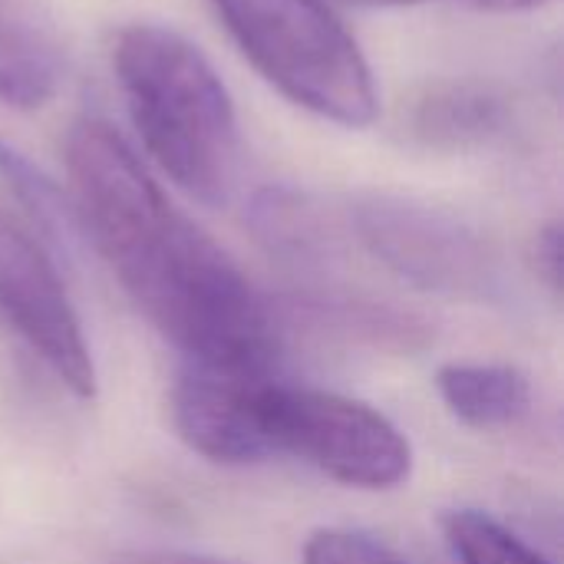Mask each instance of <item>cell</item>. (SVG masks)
Instances as JSON below:
<instances>
[{
  "label": "cell",
  "mask_w": 564,
  "mask_h": 564,
  "mask_svg": "<svg viewBox=\"0 0 564 564\" xmlns=\"http://www.w3.org/2000/svg\"><path fill=\"white\" fill-rule=\"evenodd\" d=\"M63 159L83 238L182 360L274 373L281 344L271 307L169 202L122 132L83 116L66 132Z\"/></svg>",
  "instance_id": "obj_1"
},
{
  "label": "cell",
  "mask_w": 564,
  "mask_h": 564,
  "mask_svg": "<svg viewBox=\"0 0 564 564\" xmlns=\"http://www.w3.org/2000/svg\"><path fill=\"white\" fill-rule=\"evenodd\" d=\"M112 69L132 126L188 198L221 208L238 185L241 135L228 86L178 30L129 23L112 40Z\"/></svg>",
  "instance_id": "obj_2"
},
{
  "label": "cell",
  "mask_w": 564,
  "mask_h": 564,
  "mask_svg": "<svg viewBox=\"0 0 564 564\" xmlns=\"http://www.w3.org/2000/svg\"><path fill=\"white\" fill-rule=\"evenodd\" d=\"M241 56L294 106L367 129L380 116L373 73L324 0H212Z\"/></svg>",
  "instance_id": "obj_3"
},
{
  "label": "cell",
  "mask_w": 564,
  "mask_h": 564,
  "mask_svg": "<svg viewBox=\"0 0 564 564\" xmlns=\"http://www.w3.org/2000/svg\"><path fill=\"white\" fill-rule=\"evenodd\" d=\"M347 221L377 261L423 291L463 301H496L506 291L496 248L446 208L393 192H360L350 198Z\"/></svg>",
  "instance_id": "obj_4"
},
{
  "label": "cell",
  "mask_w": 564,
  "mask_h": 564,
  "mask_svg": "<svg viewBox=\"0 0 564 564\" xmlns=\"http://www.w3.org/2000/svg\"><path fill=\"white\" fill-rule=\"evenodd\" d=\"M264 433L274 456L288 453L357 489H397L413 473L410 440L373 406L274 380L264 393Z\"/></svg>",
  "instance_id": "obj_5"
},
{
  "label": "cell",
  "mask_w": 564,
  "mask_h": 564,
  "mask_svg": "<svg viewBox=\"0 0 564 564\" xmlns=\"http://www.w3.org/2000/svg\"><path fill=\"white\" fill-rule=\"evenodd\" d=\"M0 317L79 400L96 397V364L50 254L0 215Z\"/></svg>",
  "instance_id": "obj_6"
},
{
  "label": "cell",
  "mask_w": 564,
  "mask_h": 564,
  "mask_svg": "<svg viewBox=\"0 0 564 564\" xmlns=\"http://www.w3.org/2000/svg\"><path fill=\"white\" fill-rule=\"evenodd\" d=\"M274 373L235 370L202 360H182L172 387V420L178 436L198 456L221 466H251L271 459L264 433V393Z\"/></svg>",
  "instance_id": "obj_7"
},
{
  "label": "cell",
  "mask_w": 564,
  "mask_h": 564,
  "mask_svg": "<svg viewBox=\"0 0 564 564\" xmlns=\"http://www.w3.org/2000/svg\"><path fill=\"white\" fill-rule=\"evenodd\" d=\"M506 129L509 102L486 83H433L406 109L410 139L436 152L479 149L502 139Z\"/></svg>",
  "instance_id": "obj_8"
},
{
  "label": "cell",
  "mask_w": 564,
  "mask_h": 564,
  "mask_svg": "<svg viewBox=\"0 0 564 564\" xmlns=\"http://www.w3.org/2000/svg\"><path fill=\"white\" fill-rule=\"evenodd\" d=\"M248 228L264 251L284 264H324L337 248L334 215L307 192L291 185H264L248 202Z\"/></svg>",
  "instance_id": "obj_9"
},
{
  "label": "cell",
  "mask_w": 564,
  "mask_h": 564,
  "mask_svg": "<svg viewBox=\"0 0 564 564\" xmlns=\"http://www.w3.org/2000/svg\"><path fill=\"white\" fill-rule=\"evenodd\" d=\"M436 390L449 413L476 430L512 426L532 406L529 377L502 364H446L436 373Z\"/></svg>",
  "instance_id": "obj_10"
},
{
  "label": "cell",
  "mask_w": 564,
  "mask_h": 564,
  "mask_svg": "<svg viewBox=\"0 0 564 564\" xmlns=\"http://www.w3.org/2000/svg\"><path fill=\"white\" fill-rule=\"evenodd\" d=\"M63 86V53L33 20L0 10V102L10 109H43Z\"/></svg>",
  "instance_id": "obj_11"
},
{
  "label": "cell",
  "mask_w": 564,
  "mask_h": 564,
  "mask_svg": "<svg viewBox=\"0 0 564 564\" xmlns=\"http://www.w3.org/2000/svg\"><path fill=\"white\" fill-rule=\"evenodd\" d=\"M0 178L13 188L33 225L43 231V238L53 241L59 251H69L83 238L73 198L3 139H0Z\"/></svg>",
  "instance_id": "obj_12"
},
{
  "label": "cell",
  "mask_w": 564,
  "mask_h": 564,
  "mask_svg": "<svg viewBox=\"0 0 564 564\" xmlns=\"http://www.w3.org/2000/svg\"><path fill=\"white\" fill-rule=\"evenodd\" d=\"M446 542L459 564H552L516 532L479 509H456L443 516Z\"/></svg>",
  "instance_id": "obj_13"
},
{
  "label": "cell",
  "mask_w": 564,
  "mask_h": 564,
  "mask_svg": "<svg viewBox=\"0 0 564 564\" xmlns=\"http://www.w3.org/2000/svg\"><path fill=\"white\" fill-rule=\"evenodd\" d=\"M304 564H406L390 545L350 529H321L304 545Z\"/></svg>",
  "instance_id": "obj_14"
},
{
  "label": "cell",
  "mask_w": 564,
  "mask_h": 564,
  "mask_svg": "<svg viewBox=\"0 0 564 564\" xmlns=\"http://www.w3.org/2000/svg\"><path fill=\"white\" fill-rule=\"evenodd\" d=\"M539 264H542L549 284L558 291L562 288V225L558 221H552L539 235Z\"/></svg>",
  "instance_id": "obj_15"
},
{
  "label": "cell",
  "mask_w": 564,
  "mask_h": 564,
  "mask_svg": "<svg viewBox=\"0 0 564 564\" xmlns=\"http://www.w3.org/2000/svg\"><path fill=\"white\" fill-rule=\"evenodd\" d=\"M473 10H482V13H525V10H539L552 0H459Z\"/></svg>",
  "instance_id": "obj_16"
},
{
  "label": "cell",
  "mask_w": 564,
  "mask_h": 564,
  "mask_svg": "<svg viewBox=\"0 0 564 564\" xmlns=\"http://www.w3.org/2000/svg\"><path fill=\"white\" fill-rule=\"evenodd\" d=\"M135 564H228V562L202 558V555H152V558H139Z\"/></svg>",
  "instance_id": "obj_17"
},
{
  "label": "cell",
  "mask_w": 564,
  "mask_h": 564,
  "mask_svg": "<svg viewBox=\"0 0 564 564\" xmlns=\"http://www.w3.org/2000/svg\"><path fill=\"white\" fill-rule=\"evenodd\" d=\"M347 7H367V10H380V7H416V3H430V0H340Z\"/></svg>",
  "instance_id": "obj_18"
}]
</instances>
